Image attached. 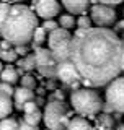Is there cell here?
Instances as JSON below:
<instances>
[{"instance_id": "obj_1", "label": "cell", "mask_w": 124, "mask_h": 130, "mask_svg": "<svg viewBox=\"0 0 124 130\" xmlns=\"http://www.w3.org/2000/svg\"><path fill=\"white\" fill-rule=\"evenodd\" d=\"M122 42L108 28H78L70 41V60L92 86H105L122 72Z\"/></svg>"}, {"instance_id": "obj_2", "label": "cell", "mask_w": 124, "mask_h": 130, "mask_svg": "<svg viewBox=\"0 0 124 130\" xmlns=\"http://www.w3.org/2000/svg\"><path fill=\"white\" fill-rule=\"evenodd\" d=\"M36 26L38 16L34 15V11L23 3H15L10 7V11L0 29V36L13 46H26L33 39Z\"/></svg>"}, {"instance_id": "obj_3", "label": "cell", "mask_w": 124, "mask_h": 130, "mask_svg": "<svg viewBox=\"0 0 124 130\" xmlns=\"http://www.w3.org/2000/svg\"><path fill=\"white\" fill-rule=\"evenodd\" d=\"M70 104L80 116H95L101 111L103 103L96 91L88 88H77L70 94Z\"/></svg>"}, {"instance_id": "obj_4", "label": "cell", "mask_w": 124, "mask_h": 130, "mask_svg": "<svg viewBox=\"0 0 124 130\" xmlns=\"http://www.w3.org/2000/svg\"><path fill=\"white\" fill-rule=\"evenodd\" d=\"M43 120L46 124V127L51 130H67L70 119H69L67 109L60 101H51V103L46 104Z\"/></svg>"}, {"instance_id": "obj_5", "label": "cell", "mask_w": 124, "mask_h": 130, "mask_svg": "<svg viewBox=\"0 0 124 130\" xmlns=\"http://www.w3.org/2000/svg\"><path fill=\"white\" fill-rule=\"evenodd\" d=\"M106 111L124 112V76H116L106 88Z\"/></svg>"}, {"instance_id": "obj_6", "label": "cell", "mask_w": 124, "mask_h": 130, "mask_svg": "<svg viewBox=\"0 0 124 130\" xmlns=\"http://www.w3.org/2000/svg\"><path fill=\"white\" fill-rule=\"evenodd\" d=\"M34 63L36 68L46 76H54L56 75V65L57 60L54 59L52 52L44 47H34Z\"/></svg>"}, {"instance_id": "obj_7", "label": "cell", "mask_w": 124, "mask_h": 130, "mask_svg": "<svg viewBox=\"0 0 124 130\" xmlns=\"http://www.w3.org/2000/svg\"><path fill=\"white\" fill-rule=\"evenodd\" d=\"M92 13V21L95 24L101 28H106V26H111L114 21H116V11L111 5H105V3H95L90 10Z\"/></svg>"}, {"instance_id": "obj_8", "label": "cell", "mask_w": 124, "mask_h": 130, "mask_svg": "<svg viewBox=\"0 0 124 130\" xmlns=\"http://www.w3.org/2000/svg\"><path fill=\"white\" fill-rule=\"evenodd\" d=\"M56 78H59L62 83H65V85H72V83H75V81H80L82 80V76H80V73H78L77 70V67L73 65L72 60H62V62H57L56 65Z\"/></svg>"}, {"instance_id": "obj_9", "label": "cell", "mask_w": 124, "mask_h": 130, "mask_svg": "<svg viewBox=\"0 0 124 130\" xmlns=\"http://www.w3.org/2000/svg\"><path fill=\"white\" fill-rule=\"evenodd\" d=\"M33 7L36 16L43 20H52L60 11V5L57 0H33Z\"/></svg>"}, {"instance_id": "obj_10", "label": "cell", "mask_w": 124, "mask_h": 130, "mask_svg": "<svg viewBox=\"0 0 124 130\" xmlns=\"http://www.w3.org/2000/svg\"><path fill=\"white\" fill-rule=\"evenodd\" d=\"M34 99V93L33 89H28L24 86H20L13 91V104L18 111H23V106L28 103V101Z\"/></svg>"}, {"instance_id": "obj_11", "label": "cell", "mask_w": 124, "mask_h": 130, "mask_svg": "<svg viewBox=\"0 0 124 130\" xmlns=\"http://www.w3.org/2000/svg\"><path fill=\"white\" fill-rule=\"evenodd\" d=\"M72 39V34L69 32V29H64V28H56L54 31L49 32L47 36V44H49V49L57 46V44H62L65 41H70Z\"/></svg>"}, {"instance_id": "obj_12", "label": "cell", "mask_w": 124, "mask_h": 130, "mask_svg": "<svg viewBox=\"0 0 124 130\" xmlns=\"http://www.w3.org/2000/svg\"><path fill=\"white\" fill-rule=\"evenodd\" d=\"M62 5L70 13H83L90 5V0H62Z\"/></svg>"}, {"instance_id": "obj_13", "label": "cell", "mask_w": 124, "mask_h": 130, "mask_svg": "<svg viewBox=\"0 0 124 130\" xmlns=\"http://www.w3.org/2000/svg\"><path fill=\"white\" fill-rule=\"evenodd\" d=\"M13 111V101H11V96L5 94V93L0 91V119H5L8 117Z\"/></svg>"}, {"instance_id": "obj_14", "label": "cell", "mask_w": 124, "mask_h": 130, "mask_svg": "<svg viewBox=\"0 0 124 130\" xmlns=\"http://www.w3.org/2000/svg\"><path fill=\"white\" fill-rule=\"evenodd\" d=\"M0 81H5V83H10V85L16 83V81H18V72H16L11 65H7V67H3L2 72H0Z\"/></svg>"}, {"instance_id": "obj_15", "label": "cell", "mask_w": 124, "mask_h": 130, "mask_svg": "<svg viewBox=\"0 0 124 130\" xmlns=\"http://www.w3.org/2000/svg\"><path fill=\"white\" fill-rule=\"evenodd\" d=\"M67 130H93V128L85 117H73L69 120Z\"/></svg>"}, {"instance_id": "obj_16", "label": "cell", "mask_w": 124, "mask_h": 130, "mask_svg": "<svg viewBox=\"0 0 124 130\" xmlns=\"http://www.w3.org/2000/svg\"><path fill=\"white\" fill-rule=\"evenodd\" d=\"M33 42H34V46H41L43 42H46L47 41V32L44 29L43 26H36L34 28V32H33Z\"/></svg>"}, {"instance_id": "obj_17", "label": "cell", "mask_w": 124, "mask_h": 130, "mask_svg": "<svg viewBox=\"0 0 124 130\" xmlns=\"http://www.w3.org/2000/svg\"><path fill=\"white\" fill-rule=\"evenodd\" d=\"M41 120H43V114H41L38 109L33 111V112H26L24 117H23V122H26V124H30V125H38Z\"/></svg>"}, {"instance_id": "obj_18", "label": "cell", "mask_w": 124, "mask_h": 130, "mask_svg": "<svg viewBox=\"0 0 124 130\" xmlns=\"http://www.w3.org/2000/svg\"><path fill=\"white\" fill-rule=\"evenodd\" d=\"M18 67H20V73L23 70H33V68L36 67L34 55H24L21 60H18Z\"/></svg>"}, {"instance_id": "obj_19", "label": "cell", "mask_w": 124, "mask_h": 130, "mask_svg": "<svg viewBox=\"0 0 124 130\" xmlns=\"http://www.w3.org/2000/svg\"><path fill=\"white\" fill-rule=\"evenodd\" d=\"M20 122L11 117H5V119H0V130H16L18 128Z\"/></svg>"}, {"instance_id": "obj_20", "label": "cell", "mask_w": 124, "mask_h": 130, "mask_svg": "<svg viewBox=\"0 0 124 130\" xmlns=\"http://www.w3.org/2000/svg\"><path fill=\"white\" fill-rule=\"evenodd\" d=\"M75 21H77V20L73 18V15H60V18H59V26L64 28V29H70V28H73Z\"/></svg>"}, {"instance_id": "obj_21", "label": "cell", "mask_w": 124, "mask_h": 130, "mask_svg": "<svg viewBox=\"0 0 124 130\" xmlns=\"http://www.w3.org/2000/svg\"><path fill=\"white\" fill-rule=\"evenodd\" d=\"M18 54L15 52V49H0V60L5 62H15Z\"/></svg>"}, {"instance_id": "obj_22", "label": "cell", "mask_w": 124, "mask_h": 130, "mask_svg": "<svg viewBox=\"0 0 124 130\" xmlns=\"http://www.w3.org/2000/svg\"><path fill=\"white\" fill-rule=\"evenodd\" d=\"M92 18L90 16H86V15H80L78 16V20L75 21V24L78 28H83V29H88V28H92Z\"/></svg>"}, {"instance_id": "obj_23", "label": "cell", "mask_w": 124, "mask_h": 130, "mask_svg": "<svg viewBox=\"0 0 124 130\" xmlns=\"http://www.w3.org/2000/svg\"><path fill=\"white\" fill-rule=\"evenodd\" d=\"M10 7L11 5H8V3H5V2H0V29H2L3 21H5L8 11H10Z\"/></svg>"}, {"instance_id": "obj_24", "label": "cell", "mask_w": 124, "mask_h": 130, "mask_svg": "<svg viewBox=\"0 0 124 130\" xmlns=\"http://www.w3.org/2000/svg\"><path fill=\"white\" fill-rule=\"evenodd\" d=\"M21 86L28 88V89H34V86H36L34 76H31V75H24V76H21Z\"/></svg>"}, {"instance_id": "obj_25", "label": "cell", "mask_w": 124, "mask_h": 130, "mask_svg": "<svg viewBox=\"0 0 124 130\" xmlns=\"http://www.w3.org/2000/svg\"><path fill=\"white\" fill-rule=\"evenodd\" d=\"M43 28L46 29V32H51V31H54L56 28H59V23H56L54 20H44Z\"/></svg>"}, {"instance_id": "obj_26", "label": "cell", "mask_w": 124, "mask_h": 130, "mask_svg": "<svg viewBox=\"0 0 124 130\" xmlns=\"http://www.w3.org/2000/svg\"><path fill=\"white\" fill-rule=\"evenodd\" d=\"M0 91H2V93H5V94H8V96H13V91H15V89L11 88V85H10V83L0 81Z\"/></svg>"}, {"instance_id": "obj_27", "label": "cell", "mask_w": 124, "mask_h": 130, "mask_svg": "<svg viewBox=\"0 0 124 130\" xmlns=\"http://www.w3.org/2000/svg\"><path fill=\"white\" fill-rule=\"evenodd\" d=\"M36 109H38V106L34 104V101H28V103L23 106V112L24 114H26V112H33V111H36Z\"/></svg>"}, {"instance_id": "obj_28", "label": "cell", "mask_w": 124, "mask_h": 130, "mask_svg": "<svg viewBox=\"0 0 124 130\" xmlns=\"http://www.w3.org/2000/svg\"><path fill=\"white\" fill-rule=\"evenodd\" d=\"M16 130H39V128H38V125H30L26 122H20Z\"/></svg>"}, {"instance_id": "obj_29", "label": "cell", "mask_w": 124, "mask_h": 130, "mask_svg": "<svg viewBox=\"0 0 124 130\" xmlns=\"http://www.w3.org/2000/svg\"><path fill=\"white\" fill-rule=\"evenodd\" d=\"M124 0H98V3H105V5H111V7H114V5H119V3H122Z\"/></svg>"}, {"instance_id": "obj_30", "label": "cell", "mask_w": 124, "mask_h": 130, "mask_svg": "<svg viewBox=\"0 0 124 130\" xmlns=\"http://www.w3.org/2000/svg\"><path fill=\"white\" fill-rule=\"evenodd\" d=\"M15 52L18 55H21V57H24L28 54V51H26V46H15Z\"/></svg>"}, {"instance_id": "obj_31", "label": "cell", "mask_w": 124, "mask_h": 130, "mask_svg": "<svg viewBox=\"0 0 124 130\" xmlns=\"http://www.w3.org/2000/svg\"><path fill=\"white\" fill-rule=\"evenodd\" d=\"M10 46H11V44L8 42L7 39H3L2 42H0V49H10Z\"/></svg>"}, {"instance_id": "obj_32", "label": "cell", "mask_w": 124, "mask_h": 130, "mask_svg": "<svg viewBox=\"0 0 124 130\" xmlns=\"http://www.w3.org/2000/svg\"><path fill=\"white\" fill-rule=\"evenodd\" d=\"M121 70H124V42H122V52H121Z\"/></svg>"}, {"instance_id": "obj_33", "label": "cell", "mask_w": 124, "mask_h": 130, "mask_svg": "<svg viewBox=\"0 0 124 130\" xmlns=\"http://www.w3.org/2000/svg\"><path fill=\"white\" fill-rule=\"evenodd\" d=\"M116 28H118V29H124V18L121 20V21L116 23Z\"/></svg>"}, {"instance_id": "obj_34", "label": "cell", "mask_w": 124, "mask_h": 130, "mask_svg": "<svg viewBox=\"0 0 124 130\" xmlns=\"http://www.w3.org/2000/svg\"><path fill=\"white\" fill-rule=\"evenodd\" d=\"M116 130H124V124H119L118 127H116Z\"/></svg>"}, {"instance_id": "obj_35", "label": "cell", "mask_w": 124, "mask_h": 130, "mask_svg": "<svg viewBox=\"0 0 124 130\" xmlns=\"http://www.w3.org/2000/svg\"><path fill=\"white\" fill-rule=\"evenodd\" d=\"M11 2H15V3H20V2H23V0H11Z\"/></svg>"}, {"instance_id": "obj_36", "label": "cell", "mask_w": 124, "mask_h": 130, "mask_svg": "<svg viewBox=\"0 0 124 130\" xmlns=\"http://www.w3.org/2000/svg\"><path fill=\"white\" fill-rule=\"evenodd\" d=\"M2 68H3V63H2V60H0V72H2Z\"/></svg>"}, {"instance_id": "obj_37", "label": "cell", "mask_w": 124, "mask_h": 130, "mask_svg": "<svg viewBox=\"0 0 124 130\" xmlns=\"http://www.w3.org/2000/svg\"><path fill=\"white\" fill-rule=\"evenodd\" d=\"M0 2H5V3H8V2H11V0H0Z\"/></svg>"}, {"instance_id": "obj_38", "label": "cell", "mask_w": 124, "mask_h": 130, "mask_svg": "<svg viewBox=\"0 0 124 130\" xmlns=\"http://www.w3.org/2000/svg\"><path fill=\"white\" fill-rule=\"evenodd\" d=\"M46 130H51V128H47V127H46Z\"/></svg>"}, {"instance_id": "obj_39", "label": "cell", "mask_w": 124, "mask_h": 130, "mask_svg": "<svg viewBox=\"0 0 124 130\" xmlns=\"http://www.w3.org/2000/svg\"><path fill=\"white\" fill-rule=\"evenodd\" d=\"M122 16H124V10H122Z\"/></svg>"}]
</instances>
